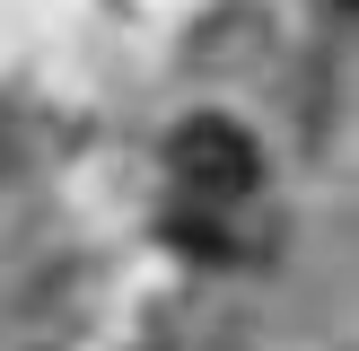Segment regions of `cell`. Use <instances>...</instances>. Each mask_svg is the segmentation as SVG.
Returning a JSON list of instances; mask_svg holds the SVG:
<instances>
[{"mask_svg": "<svg viewBox=\"0 0 359 351\" xmlns=\"http://www.w3.org/2000/svg\"><path fill=\"white\" fill-rule=\"evenodd\" d=\"M167 167H175V185H184L193 202H245V193L263 185V150L228 114H193L184 132L167 140Z\"/></svg>", "mask_w": 359, "mask_h": 351, "instance_id": "6da1fadb", "label": "cell"}]
</instances>
